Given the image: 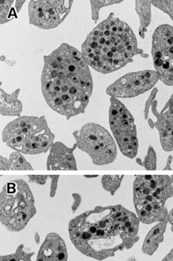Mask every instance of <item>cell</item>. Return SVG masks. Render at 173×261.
Instances as JSON below:
<instances>
[{
    "label": "cell",
    "instance_id": "1",
    "mask_svg": "<svg viewBox=\"0 0 173 261\" xmlns=\"http://www.w3.org/2000/svg\"><path fill=\"white\" fill-rule=\"evenodd\" d=\"M140 223L135 213L121 204L97 206L71 219L69 238L83 255L103 260L138 242Z\"/></svg>",
    "mask_w": 173,
    "mask_h": 261
},
{
    "label": "cell",
    "instance_id": "2",
    "mask_svg": "<svg viewBox=\"0 0 173 261\" xmlns=\"http://www.w3.org/2000/svg\"><path fill=\"white\" fill-rule=\"evenodd\" d=\"M41 87L47 105L58 114L69 119L84 114L94 81L81 52L64 43L45 56Z\"/></svg>",
    "mask_w": 173,
    "mask_h": 261
},
{
    "label": "cell",
    "instance_id": "3",
    "mask_svg": "<svg viewBox=\"0 0 173 261\" xmlns=\"http://www.w3.org/2000/svg\"><path fill=\"white\" fill-rule=\"evenodd\" d=\"M81 52L89 66L107 74L126 66L142 51L131 28L111 13L90 33Z\"/></svg>",
    "mask_w": 173,
    "mask_h": 261
},
{
    "label": "cell",
    "instance_id": "4",
    "mask_svg": "<svg viewBox=\"0 0 173 261\" xmlns=\"http://www.w3.org/2000/svg\"><path fill=\"white\" fill-rule=\"evenodd\" d=\"M173 197L169 175H137L133 182V203L140 222L151 225L165 220L166 201Z\"/></svg>",
    "mask_w": 173,
    "mask_h": 261
},
{
    "label": "cell",
    "instance_id": "5",
    "mask_svg": "<svg viewBox=\"0 0 173 261\" xmlns=\"http://www.w3.org/2000/svg\"><path fill=\"white\" fill-rule=\"evenodd\" d=\"M3 142L26 155L47 153L55 140L45 116H20L11 121L2 134Z\"/></svg>",
    "mask_w": 173,
    "mask_h": 261
},
{
    "label": "cell",
    "instance_id": "6",
    "mask_svg": "<svg viewBox=\"0 0 173 261\" xmlns=\"http://www.w3.org/2000/svg\"><path fill=\"white\" fill-rule=\"evenodd\" d=\"M33 193L24 180L6 182L0 193V222L10 232L24 229L36 215Z\"/></svg>",
    "mask_w": 173,
    "mask_h": 261
},
{
    "label": "cell",
    "instance_id": "7",
    "mask_svg": "<svg viewBox=\"0 0 173 261\" xmlns=\"http://www.w3.org/2000/svg\"><path fill=\"white\" fill-rule=\"evenodd\" d=\"M75 144L92 159L93 164L103 166L111 164L118 156V147L109 132L103 126L94 123L84 125L73 132Z\"/></svg>",
    "mask_w": 173,
    "mask_h": 261
},
{
    "label": "cell",
    "instance_id": "8",
    "mask_svg": "<svg viewBox=\"0 0 173 261\" xmlns=\"http://www.w3.org/2000/svg\"><path fill=\"white\" fill-rule=\"evenodd\" d=\"M109 123L121 153L131 160L135 159L138 149L135 119L127 107L116 98H110Z\"/></svg>",
    "mask_w": 173,
    "mask_h": 261
},
{
    "label": "cell",
    "instance_id": "9",
    "mask_svg": "<svg viewBox=\"0 0 173 261\" xmlns=\"http://www.w3.org/2000/svg\"><path fill=\"white\" fill-rule=\"evenodd\" d=\"M153 64L159 80L173 86V27L163 24L155 30L151 49Z\"/></svg>",
    "mask_w": 173,
    "mask_h": 261
},
{
    "label": "cell",
    "instance_id": "10",
    "mask_svg": "<svg viewBox=\"0 0 173 261\" xmlns=\"http://www.w3.org/2000/svg\"><path fill=\"white\" fill-rule=\"evenodd\" d=\"M73 1L30 2L28 17L30 24L42 30H51L60 26L68 17Z\"/></svg>",
    "mask_w": 173,
    "mask_h": 261
},
{
    "label": "cell",
    "instance_id": "11",
    "mask_svg": "<svg viewBox=\"0 0 173 261\" xmlns=\"http://www.w3.org/2000/svg\"><path fill=\"white\" fill-rule=\"evenodd\" d=\"M159 80V76L155 71L129 73L110 85L106 93L116 99L135 97L151 90Z\"/></svg>",
    "mask_w": 173,
    "mask_h": 261
},
{
    "label": "cell",
    "instance_id": "12",
    "mask_svg": "<svg viewBox=\"0 0 173 261\" xmlns=\"http://www.w3.org/2000/svg\"><path fill=\"white\" fill-rule=\"evenodd\" d=\"M76 144L69 147L57 141L52 145L47 156L46 168L48 171H77V165L74 154Z\"/></svg>",
    "mask_w": 173,
    "mask_h": 261
},
{
    "label": "cell",
    "instance_id": "13",
    "mask_svg": "<svg viewBox=\"0 0 173 261\" xmlns=\"http://www.w3.org/2000/svg\"><path fill=\"white\" fill-rule=\"evenodd\" d=\"M154 123L159 134L160 142L164 151H173V93L161 114L156 115Z\"/></svg>",
    "mask_w": 173,
    "mask_h": 261
},
{
    "label": "cell",
    "instance_id": "14",
    "mask_svg": "<svg viewBox=\"0 0 173 261\" xmlns=\"http://www.w3.org/2000/svg\"><path fill=\"white\" fill-rule=\"evenodd\" d=\"M66 243L59 234L51 232L45 237L39 250L36 261H68Z\"/></svg>",
    "mask_w": 173,
    "mask_h": 261
},
{
    "label": "cell",
    "instance_id": "15",
    "mask_svg": "<svg viewBox=\"0 0 173 261\" xmlns=\"http://www.w3.org/2000/svg\"><path fill=\"white\" fill-rule=\"evenodd\" d=\"M168 223V218L157 223L147 234L142 245V253L148 256H152L159 249L161 243L163 242L164 233Z\"/></svg>",
    "mask_w": 173,
    "mask_h": 261
},
{
    "label": "cell",
    "instance_id": "16",
    "mask_svg": "<svg viewBox=\"0 0 173 261\" xmlns=\"http://www.w3.org/2000/svg\"><path fill=\"white\" fill-rule=\"evenodd\" d=\"M0 92V114L3 116L20 117L23 104L19 99L20 89L12 93H6L1 88Z\"/></svg>",
    "mask_w": 173,
    "mask_h": 261
},
{
    "label": "cell",
    "instance_id": "17",
    "mask_svg": "<svg viewBox=\"0 0 173 261\" xmlns=\"http://www.w3.org/2000/svg\"><path fill=\"white\" fill-rule=\"evenodd\" d=\"M151 5L152 2L150 1H136V12L139 17L140 28L139 35L142 38H145V33L147 28L150 25L151 21Z\"/></svg>",
    "mask_w": 173,
    "mask_h": 261
},
{
    "label": "cell",
    "instance_id": "18",
    "mask_svg": "<svg viewBox=\"0 0 173 261\" xmlns=\"http://www.w3.org/2000/svg\"><path fill=\"white\" fill-rule=\"evenodd\" d=\"M10 170L12 171H33V167L26 160L22 153L15 151L11 154L9 158Z\"/></svg>",
    "mask_w": 173,
    "mask_h": 261
},
{
    "label": "cell",
    "instance_id": "19",
    "mask_svg": "<svg viewBox=\"0 0 173 261\" xmlns=\"http://www.w3.org/2000/svg\"><path fill=\"white\" fill-rule=\"evenodd\" d=\"M124 177V175H103L101 178V186L104 190L114 196L121 188Z\"/></svg>",
    "mask_w": 173,
    "mask_h": 261
},
{
    "label": "cell",
    "instance_id": "20",
    "mask_svg": "<svg viewBox=\"0 0 173 261\" xmlns=\"http://www.w3.org/2000/svg\"><path fill=\"white\" fill-rule=\"evenodd\" d=\"M34 255L33 252H26L24 245L21 244L17 247L14 253L0 256V261H33L32 257Z\"/></svg>",
    "mask_w": 173,
    "mask_h": 261
},
{
    "label": "cell",
    "instance_id": "21",
    "mask_svg": "<svg viewBox=\"0 0 173 261\" xmlns=\"http://www.w3.org/2000/svg\"><path fill=\"white\" fill-rule=\"evenodd\" d=\"M14 1H1L0 2V23L4 24L14 19V17H17L16 12L14 8H12Z\"/></svg>",
    "mask_w": 173,
    "mask_h": 261
},
{
    "label": "cell",
    "instance_id": "22",
    "mask_svg": "<svg viewBox=\"0 0 173 261\" xmlns=\"http://www.w3.org/2000/svg\"><path fill=\"white\" fill-rule=\"evenodd\" d=\"M136 162H137V164L139 165L140 166L143 167L146 170H157V153H156L153 147L152 146H149L148 152H147V155L143 161H141L140 159L137 158V160H136Z\"/></svg>",
    "mask_w": 173,
    "mask_h": 261
},
{
    "label": "cell",
    "instance_id": "23",
    "mask_svg": "<svg viewBox=\"0 0 173 261\" xmlns=\"http://www.w3.org/2000/svg\"><path fill=\"white\" fill-rule=\"evenodd\" d=\"M122 1H91L92 6V17L93 20L97 21L99 17V11L101 8L113 5V4H120Z\"/></svg>",
    "mask_w": 173,
    "mask_h": 261
},
{
    "label": "cell",
    "instance_id": "24",
    "mask_svg": "<svg viewBox=\"0 0 173 261\" xmlns=\"http://www.w3.org/2000/svg\"><path fill=\"white\" fill-rule=\"evenodd\" d=\"M152 5L168 14L173 20V1H153Z\"/></svg>",
    "mask_w": 173,
    "mask_h": 261
},
{
    "label": "cell",
    "instance_id": "25",
    "mask_svg": "<svg viewBox=\"0 0 173 261\" xmlns=\"http://www.w3.org/2000/svg\"><path fill=\"white\" fill-rule=\"evenodd\" d=\"M49 175H29L28 179L29 182L32 184L40 185V186H44L46 184L47 179Z\"/></svg>",
    "mask_w": 173,
    "mask_h": 261
},
{
    "label": "cell",
    "instance_id": "26",
    "mask_svg": "<svg viewBox=\"0 0 173 261\" xmlns=\"http://www.w3.org/2000/svg\"><path fill=\"white\" fill-rule=\"evenodd\" d=\"M51 179L50 191H49V196L51 198L55 197L57 193L58 181L60 179V175H49Z\"/></svg>",
    "mask_w": 173,
    "mask_h": 261
},
{
    "label": "cell",
    "instance_id": "27",
    "mask_svg": "<svg viewBox=\"0 0 173 261\" xmlns=\"http://www.w3.org/2000/svg\"><path fill=\"white\" fill-rule=\"evenodd\" d=\"M72 197L74 201L71 206V210L73 213H75L81 203V196L78 193H73Z\"/></svg>",
    "mask_w": 173,
    "mask_h": 261
},
{
    "label": "cell",
    "instance_id": "28",
    "mask_svg": "<svg viewBox=\"0 0 173 261\" xmlns=\"http://www.w3.org/2000/svg\"><path fill=\"white\" fill-rule=\"evenodd\" d=\"M157 89H155V90L153 91L150 97H149L148 101H147L146 108H145V117H146V119L148 118L149 108H150L151 104H152L153 99L155 97L156 93H157Z\"/></svg>",
    "mask_w": 173,
    "mask_h": 261
},
{
    "label": "cell",
    "instance_id": "29",
    "mask_svg": "<svg viewBox=\"0 0 173 261\" xmlns=\"http://www.w3.org/2000/svg\"><path fill=\"white\" fill-rule=\"evenodd\" d=\"M0 170L8 171L10 170V165H9V160L8 158L1 155L0 156Z\"/></svg>",
    "mask_w": 173,
    "mask_h": 261
},
{
    "label": "cell",
    "instance_id": "30",
    "mask_svg": "<svg viewBox=\"0 0 173 261\" xmlns=\"http://www.w3.org/2000/svg\"><path fill=\"white\" fill-rule=\"evenodd\" d=\"M173 158L172 155H170L168 156L167 161H166V163L165 167L163 169L164 171H171L172 169L171 168V164L172 162Z\"/></svg>",
    "mask_w": 173,
    "mask_h": 261
},
{
    "label": "cell",
    "instance_id": "31",
    "mask_svg": "<svg viewBox=\"0 0 173 261\" xmlns=\"http://www.w3.org/2000/svg\"><path fill=\"white\" fill-rule=\"evenodd\" d=\"M25 1H16L15 2V8H16V12L19 13L20 12L23 4H25Z\"/></svg>",
    "mask_w": 173,
    "mask_h": 261
},
{
    "label": "cell",
    "instance_id": "32",
    "mask_svg": "<svg viewBox=\"0 0 173 261\" xmlns=\"http://www.w3.org/2000/svg\"><path fill=\"white\" fill-rule=\"evenodd\" d=\"M168 223H169L170 225V229H171V231L173 233V208L171 211L168 213Z\"/></svg>",
    "mask_w": 173,
    "mask_h": 261
},
{
    "label": "cell",
    "instance_id": "33",
    "mask_svg": "<svg viewBox=\"0 0 173 261\" xmlns=\"http://www.w3.org/2000/svg\"><path fill=\"white\" fill-rule=\"evenodd\" d=\"M161 261H173V248Z\"/></svg>",
    "mask_w": 173,
    "mask_h": 261
},
{
    "label": "cell",
    "instance_id": "34",
    "mask_svg": "<svg viewBox=\"0 0 173 261\" xmlns=\"http://www.w3.org/2000/svg\"><path fill=\"white\" fill-rule=\"evenodd\" d=\"M34 238L35 241H36L37 244H39V243L40 242V237L39 236L38 232H36V233H35Z\"/></svg>",
    "mask_w": 173,
    "mask_h": 261
},
{
    "label": "cell",
    "instance_id": "35",
    "mask_svg": "<svg viewBox=\"0 0 173 261\" xmlns=\"http://www.w3.org/2000/svg\"><path fill=\"white\" fill-rule=\"evenodd\" d=\"M84 177H88V178H94V177H98V175H85Z\"/></svg>",
    "mask_w": 173,
    "mask_h": 261
},
{
    "label": "cell",
    "instance_id": "36",
    "mask_svg": "<svg viewBox=\"0 0 173 261\" xmlns=\"http://www.w3.org/2000/svg\"><path fill=\"white\" fill-rule=\"evenodd\" d=\"M170 179H171L172 182L173 184V175L170 176Z\"/></svg>",
    "mask_w": 173,
    "mask_h": 261
}]
</instances>
